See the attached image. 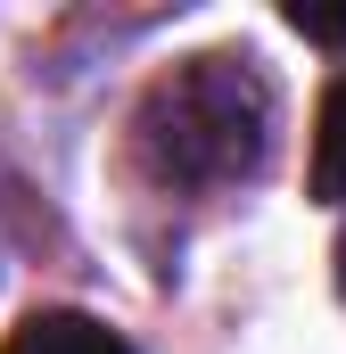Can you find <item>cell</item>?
Returning a JSON list of instances; mask_svg holds the SVG:
<instances>
[{
    "label": "cell",
    "mask_w": 346,
    "mask_h": 354,
    "mask_svg": "<svg viewBox=\"0 0 346 354\" xmlns=\"http://www.w3.org/2000/svg\"><path fill=\"white\" fill-rule=\"evenodd\" d=\"M132 157L157 189H231L272 157V83L248 50H198L149 83L132 115Z\"/></svg>",
    "instance_id": "6da1fadb"
},
{
    "label": "cell",
    "mask_w": 346,
    "mask_h": 354,
    "mask_svg": "<svg viewBox=\"0 0 346 354\" xmlns=\"http://www.w3.org/2000/svg\"><path fill=\"white\" fill-rule=\"evenodd\" d=\"M0 354H132V346L107 322H91V313H33V322L8 330Z\"/></svg>",
    "instance_id": "7a4b0ae2"
},
{
    "label": "cell",
    "mask_w": 346,
    "mask_h": 354,
    "mask_svg": "<svg viewBox=\"0 0 346 354\" xmlns=\"http://www.w3.org/2000/svg\"><path fill=\"white\" fill-rule=\"evenodd\" d=\"M313 198H346V75L322 91L313 115Z\"/></svg>",
    "instance_id": "3957f363"
},
{
    "label": "cell",
    "mask_w": 346,
    "mask_h": 354,
    "mask_svg": "<svg viewBox=\"0 0 346 354\" xmlns=\"http://www.w3.org/2000/svg\"><path fill=\"white\" fill-rule=\"evenodd\" d=\"M289 25H297L305 41H322V50H346V8H313V0H297Z\"/></svg>",
    "instance_id": "277c9868"
},
{
    "label": "cell",
    "mask_w": 346,
    "mask_h": 354,
    "mask_svg": "<svg viewBox=\"0 0 346 354\" xmlns=\"http://www.w3.org/2000/svg\"><path fill=\"white\" fill-rule=\"evenodd\" d=\"M338 297H346V231H338Z\"/></svg>",
    "instance_id": "5b68a950"
}]
</instances>
